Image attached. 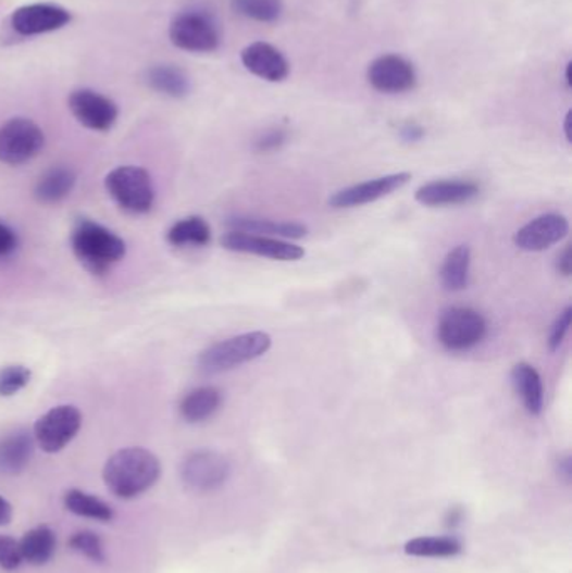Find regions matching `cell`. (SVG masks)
<instances>
[{
    "label": "cell",
    "mask_w": 572,
    "mask_h": 573,
    "mask_svg": "<svg viewBox=\"0 0 572 573\" xmlns=\"http://www.w3.org/2000/svg\"><path fill=\"white\" fill-rule=\"evenodd\" d=\"M162 475V464L145 448H123L103 468L104 485L114 497L133 500L151 488Z\"/></svg>",
    "instance_id": "obj_1"
},
{
    "label": "cell",
    "mask_w": 572,
    "mask_h": 573,
    "mask_svg": "<svg viewBox=\"0 0 572 573\" xmlns=\"http://www.w3.org/2000/svg\"><path fill=\"white\" fill-rule=\"evenodd\" d=\"M71 249L77 262L95 275L107 274L126 256L125 240L89 219H79L74 223Z\"/></svg>",
    "instance_id": "obj_2"
},
{
    "label": "cell",
    "mask_w": 572,
    "mask_h": 573,
    "mask_svg": "<svg viewBox=\"0 0 572 573\" xmlns=\"http://www.w3.org/2000/svg\"><path fill=\"white\" fill-rule=\"evenodd\" d=\"M269 334L247 333L213 344L199 356V368L207 374H221L262 358L271 349Z\"/></svg>",
    "instance_id": "obj_3"
},
{
    "label": "cell",
    "mask_w": 572,
    "mask_h": 573,
    "mask_svg": "<svg viewBox=\"0 0 572 573\" xmlns=\"http://www.w3.org/2000/svg\"><path fill=\"white\" fill-rule=\"evenodd\" d=\"M104 187L123 212L144 215L153 209V179L150 173L140 166H117L108 173Z\"/></svg>",
    "instance_id": "obj_4"
},
{
    "label": "cell",
    "mask_w": 572,
    "mask_h": 573,
    "mask_svg": "<svg viewBox=\"0 0 572 573\" xmlns=\"http://www.w3.org/2000/svg\"><path fill=\"white\" fill-rule=\"evenodd\" d=\"M484 315L470 307H448L438 321L437 337L450 352H467L487 337Z\"/></svg>",
    "instance_id": "obj_5"
},
{
    "label": "cell",
    "mask_w": 572,
    "mask_h": 573,
    "mask_svg": "<svg viewBox=\"0 0 572 573\" xmlns=\"http://www.w3.org/2000/svg\"><path fill=\"white\" fill-rule=\"evenodd\" d=\"M41 126L27 117H12L0 126V163L21 166L45 150Z\"/></svg>",
    "instance_id": "obj_6"
},
{
    "label": "cell",
    "mask_w": 572,
    "mask_h": 573,
    "mask_svg": "<svg viewBox=\"0 0 572 573\" xmlns=\"http://www.w3.org/2000/svg\"><path fill=\"white\" fill-rule=\"evenodd\" d=\"M82 426L83 414L76 406H55L34 423V441L45 453H59L76 438Z\"/></svg>",
    "instance_id": "obj_7"
},
{
    "label": "cell",
    "mask_w": 572,
    "mask_h": 573,
    "mask_svg": "<svg viewBox=\"0 0 572 573\" xmlns=\"http://www.w3.org/2000/svg\"><path fill=\"white\" fill-rule=\"evenodd\" d=\"M170 40L175 48L188 52H213L221 48V30L207 12L187 11L170 24Z\"/></svg>",
    "instance_id": "obj_8"
},
{
    "label": "cell",
    "mask_w": 572,
    "mask_h": 573,
    "mask_svg": "<svg viewBox=\"0 0 572 573\" xmlns=\"http://www.w3.org/2000/svg\"><path fill=\"white\" fill-rule=\"evenodd\" d=\"M231 475L227 458L216 451L200 449L185 458L182 463V479L197 494H209L221 488Z\"/></svg>",
    "instance_id": "obj_9"
},
{
    "label": "cell",
    "mask_w": 572,
    "mask_h": 573,
    "mask_svg": "<svg viewBox=\"0 0 572 573\" xmlns=\"http://www.w3.org/2000/svg\"><path fill=\"white\" fill-rule=\"evenodd\" d=\"M67 107L77 123L91 132H110L120 114L113 99L92 89H76L71 92Z\"/></svg>",
    "instance_id": "obj_10"
},
{
    "label": "cell",
    "mask_w": 572,
    "mask_h": 573,
    "mask_svg": "<svg viewBox=\"0 0 572 573\" xmlns=\"http://www.w3.org/2000/svg\"><path fill=\"white\" fill-rule=\"evenodd\" d=\"M225 250L237 253H252L264 259L279 262H298L306 256V250L299 245L289 244L281 238L261 237L246 232L231 231L221 238Z\"/></svg>",
    "instance_id": "obj_11"
},
{
    "label": "cell",
    "mask_w": 572,
    "mask_h": 573,
    "mask_svg": "<svg viewBox=\"0 0 572 573\" xmlns=\"http://www.w3.org/2000/svg\"><path fill=\"white\" fill-rule=\"evenodd\" d=\"M368 83L371 88L385 95H400L415 88L416 71L401 55H380L368 67Z\"/></svg>",
    "instance_id": "obj_12"
},
{
    "label": "cell",
    "mask_w": 572,
    "mask_h": 573,
    "mask_svg": "<svg viewBox=\"0 0 572 573\" xmlns=\"http://www.w3.org/2000/svg\"><path fill=\"white\" fill-rule=\"evenodd\" d=\"M410 179V173H393V175L368 179V182L358 183L345 190L336 191L329 198V204L333 209H355L361 204L373 203L380 198L388 197L393 191L400 190Z\"/></svg>",
    "instance_id": "obj_13"
},
{
    "label": "cell",
    "mask_w": 572,
    "mask_h": 573,
    "mask_svg": "<svg viewBox=\"0 0 572 573\" xmlns=\"http://www.w3.org/2000/svg\"><path fill=\"white\" fill-rule=\"evenodd\" d=\"M71 12L55 4H30L12 14L11 26L21 36H41L63 29L71 23Z\"/></svg>",
    "instance_id": "obj_14"
},
{
    "label": "cell",
    "mask_w": 572,
    "mask_h": 573,
    "mask_svg": "<svg viewBox=\"0 0 572 573\" xmlns=\"http://www.w3.org/2000/svg\"><path fill=\"white\" fill-rule=\"evenodd\" d=\"M569 222L558 213H547L529 222L515 234L514 244L524 252H544L568 237Z\"/></svg>",
    "instance_id": "obj_15"
},
{
    "label": "cell",
    "mask_w": 572,
    "mask_h": 573,
    "mask_svg": "<svg viewBox=\"0 0 572 573\" xmlns=\"http://www.w3.org/2000/svg\"><path fill=\"white\" fill-rule=\"evenodd\" d=\"M240 61L250 74L269 83H281L290 73L286 55L269 42H252L247 46L240 52Z\"/></svg>",
    "instance_id": "obj_16"
},
{
    "label": "cell",
    "mask_w": 572,
    "mask_h": 573,
    "mask_svg": "<svg viewBox=\"0 0 572 573\" xmlns=\"http://www.w3.org/2000/svg\"><path fill=\"white\" fill-rule=\"evenodd\" d=\"M481 194L477 183L469 179H437L420 187L415 200L423 207H453V204L469 203Z\"/></svg>",
    "instance_id": "obj_17"
},
{
    "label": "cell",
    "mask_w": 572,
    "mask_h": 573,
    "mask_svg": "<svg viewBox=\"0 0 572 573\" xmlns=\"http://www.w3.org/2000/svg\"><path fill=\"white\" fill-rule=\"evenodd\" d=\"M33 433L17 429L0 439V473L2 475H18L29 466L34 454Z\"/></svg>",
    "instance_id": "obj_18"
},
{
    "label": "cell",
    "mask_w": 572,
    "mask_h": 573,
    "mask_svg": "<svg viewBox=\"0 0 572 573\" xmlns=\"http://www.w3.org/2000/svg\"><path fill=\"white\" fill-rule=\"evenodd\" d=\"M227 227L235 232L261 235L269 238H290L299 240L308 235V227L298 222H277V220L235 216L227 222Z\"/></svg>",
    "instance_id": "obj_19"
},
{
    "label": "cell",
    "mask_w": 572,
    "mask_h": 573,
    "mask_svg": "<svg viewBox=\"0 0 572 573\" xmlns=\"http://www.w3.org/2000/svg\"><path fill=\"white\" fill-rule=\"evenodd\" d=\"M515 391L521 396L522 404L532 416H539L544 409V386L540 374L534 365L519 362L510 373Z\"/></svg>",
    "instance_id": "obj_20"
},
{
    "label": "cell",
    "mask_w": 572,
    "mask_h": 573,
    "mask_svg": "<svg viewBox=\"0 0 572 573\" xmlns=\"http://www.w3.org/2000/svg\"><path fill=\"white\" fill-rule=\"evenodd\" d=\"M222 402H224V395H222L221 389L213 386H202L185 395L181 406H178V411L187 423H203L221 409Z\"/></svg>",
    "instance_id": "obj_21"
},
{
    "label": "cell",
    "mask_w": 572,
    "mask_h": 573,
    "mask_svg": "<svg viewBox=\"0 0 572 573\" xmlns=\"http://www.w3.org/2000/svg\"><path fill=\"white\" fill-rule=\"evenodd\" d=\"M23 560L33 566H42L51 562L58 547L54 530L48 525L34 526L18 540Z\"/></svg>",
    "instance_id": "obj_22"
},
{
    "label": "cell",
    "mask_w": 572,
    "mask_h": 573,
    "mask_svg": "<svg viewBox=\"0 0 572 573\" xmlns=\"http://www.w3.org/2000/svg\"><path fill=\"white\" fill-rule=\"evenodd\" d=\"M76 173L67 166H54L48 170L45 175L39 178L34 188V197L39 203L55 204L63 201L64 198L70 197L71 191L76 185Z\"/></svg>",
    "instance_id": "obj_23"
},
{
    "label": "cell",
    "mask_w": 572,
    "mask_h": 573,
    "mask_svg": "<svg viewBox=\"0 0 572 573\" xmlns=\"http://www.w3.org/2000/svg\"><path fill=\"white\" fill-rule=\"evenodd\" d=\"M145 79L153 91L169 96V98L182 99L190 95V77L181 67L170 66V64L153 66L147 71Z\"/></svg>",
    "instance_id": "obj_24"
},
{
    "label": "cell",
    "mask_w": 572,
    "mask_h": 573,
    "mask_svg": "<svg viewBox=\"0 0 572 573\" xmlns=\"http://www.w3.org/2000/svg\"><path fill=\"white\" fill-rule=\"evenodd\" d=\"M470 260H472V252L467 245H459L447 253L440 269V281L445 289L450 290V292H460V290L467 289L470 277Z\"/></svg>",
    "instance_id": "obj_25"
},
{
    "label": "cell",
    "mask_w": 572,
    "mask_h": 573,
    "mask_svg": "<svg viewBox=\"0 0 572 573\" xmlns=\"http://www.w3.org/2000/svg\"><path fill=\"white\" fill-rule=\"evenodd\" d=\"M212 240V231L202 216H187L172 225L166 241L173 247H206Z\"/></svg>",
    "instance_id": "obj_26"
},
{
    "label": "cell",
    "mask_w": 572,
    "mask_h": 573,
    "mask_svg": "<svg viewBox=\"0 0 572 573\" xmlns=\"http://www.w3.org/2000/svg\"><path fill=\"white\" fill-rule=\"evenodd\" d=\"M63 501L67 511L82 519L98 520V522H111L114 519V510L107 501L86 494L83 489H67Z\"/></svg>",
    "instance_id": "obj_27"
},
{
    "label": "cell",
    "mask_w": 572,
    "mask_h": 573,
    "mask_svg": "<svg viewBox=\"0 0 572 573\" xmlns=\"http://www.w3.org/2000/svg\"><path fill=\"white\" fill-rule=\"evenodd\" d=\"M232 11L256 23L271 24L283 15V0H231Z\"/></svg>",
    "instance_id": "obj_28"
},
{
    "label": "cell",
    "mask_w": 572,
    "mask_h": 573,
    "mask_svg": "<svg viewBox=\"0 0 572 573\" xmlns=\"http://www.w3.org/2000/svg\"><path fill=\"white\" fill-rule=\"evenodd\" d=\"M462 550L459 540L450 537H423L408 541L405 551L415 557H451Z\"/></svg>",
    "instance_id": "obj_29"
},
{
    "label": "cell",
    "mask_w": 572,
    "mask_h": 573,
    "mask_svg": "<svg viewBox=\"0 0 572 573\" xmlns=\"http://www.w3.org/2000/svg\"><path fill=\"white\" fill-rule=\"evenodd\" d=\"M70 548L79 556L86 557L95 563L107 562V551H104V544L100 535L95 534L91 530H83L76 532L70 538Z\"/></svg>",
    "instance_id": "obj_30"
},
{
    "label": "cell",
    "mask_w": 572,
    "mask_h": 573,
    "mask_svg": "<svg viewBox=\"0 0 572 573\" xmlns=\"http://www.w3.org/2000/svg\"><path fill=\"white\" fill-rule=\"evenodd\" d=\"M29 368L23 364H11L0 368V396L2 398H12L17 393L23 391L24 387L30 383Z\"/></svg>",
    "instance_id": "obj_31"
},
{
    "label": "cell",
    "mask_w": 572,
    "mask_h": 573,
    "mask_svg": "<svg viewBox=\"0 0 572 573\" xmlns=\"http://www.w3.org/2000/svg\"><path fill=\"white\" fill-rule=\"evenodd\" d=\"M23 563V553H21L18 540L9 537V535H0V569L5 570V572H14Z\"/></svg>",
    "instance_id": "obj_32"
},
{
    "label": "cell",
    "mask_w": 572,
    "mask_h": 573,
    "mask_svg": "<svg viewBox=\"0 0 572 573\" xmlns=\"http://www.w3.org/2000/svg\"><path fill=\"white\" fill-rule=\"evenodd\" d=\"M571 322L572 307H565L564 311L556 319L552 327H550L549 339H547V346H549L550 351L556 352L562 346L569 329H571Z\"/></svg>",
    "instance_id": "obj_33"
},
{
    "label": "cell",
    "mask_w": 572,
    "mask_h": 573,
    "mask_svg": "<svg viewBox=\"0 0 572 573\" xmlns=\"http://www.w3.org/2000/svg\"><path fill=\"white\" fill-rule=\"evenodd\" d=\"M287 141V133L281 128L269 129L261 138L256 141V150L259 153H271V151L279 150Z\"/></svg>",
    "instance_id": "obj_34"
},
{
    "label": "cell",
    "mask_w": 572,
    "mask_h": 573,
    "mask_svg": "<svg viewBox=\"0 0 572 573\" xmlns=\"http://www.w3.org/2000/svg\"><path fill=\"white\" fill-rule=\"evenodd\" d=\"M18 237L4 222H0V259L12 256L17 250Z\"/></svg>",
    "instance_id": "obj_35"
},
{
    "label": "cell",
    "mask_w": 572,
    "mask_h": 573,
    "mask_svg": "<svg viewBox=\"0 0 572 573\" xmlns=\"http://www.w3.org/2000/svg\"><path fill=\"white\" fill-rule=\"evenodd\" d=\"M425 132H423L422 126L416 125V123H407V125L401 126L400 136L407 142H416L423 138Z\"/></svg>",
    "instance_id": "obj_36"
},
{
    "label": "cell",
    "mask_w": 572,
    "mask_h": 573,
    "mask_svg": "<svg viewBox=\"0 0 572 573\" xmlns=\"http://www.w3.org/2000/svg\"><path fill=\"white\" fill-rule=\"evenodd\" d=\"M558 271H559V274L564 275V277H571V272H572L571 249H565L564 252H562L561 256H559Z\"/></svg>",
    "instance_id": "obj_37"
},
{
    "label": "cell",
    "mask_w": 572,
    "mask_h": 573,
    "mask_svg": "<svg viewBox=\"0 0 572 573\" xmlns=\"http://www.w3.org/2000/svg\"><path fill=\"white\" fill-rule=\"evenodd\" d=\"M12 520V505L5 500L4 497H0V526L8 525Z\"/></svg>",
    "instance_id": "obj_38"
},
{
    "label": "cell",
    "mask_w": 572,
    "mask_h": 573,
    "mask_svg": "<svg viewBox=\"0 0 572 573\" xmlns=\"http://www.w3.org/2000/svg\"><path fill=\"white\" fill-rule=\"evenodd\" d=\"M559 473L564 476L565 479H571L572 463L571 458L565 457L564 460L559 461Z\"/></svg>",
    "instance_id": "obj_39"
},
{
    "label": "cell",
    "mask_w": 572,
    "mask_h": 573,
    "mask_svg": "<svg viewBox=\"0 0 572 573\" xmlns=\"http://www.w3.org/2000/svg\"><path fill=\"white\" fill-rule=\"evenodd\" d=\"M564 132L565 138H568V141H571V111H569L568 116H565Z\"/></svg>",
    "instance_id": "obj_40"
},
{
    "label": "cell",
    "mask_w": 572,
    "mask_h": 573,
    "mask_svg": "<svg viewBox=\"0 0 572 573\" xmlns=\"http://www.w3.org/2000/svg\"><path fill=\"white\" fill-rule=\"evenodd\" d=\"M571 66H572V64L569 63L568 67H565V83H568L569 88H571V85H572V83H571Z\"/></svg>",
    "instance_id": "obj_41"
}]
</instances>
